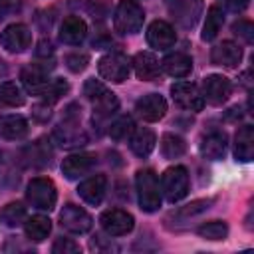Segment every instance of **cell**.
Instances as JSON below:
<instances>
[{"mask_svg":"<svg viewBox=\"0 0 254 254\" xmlns=\"http://www.w3.org/2000/svg\"><path fill=\"white\" fill-rule=\"evenodd\" d=\"M137 194H139V206L143 212H155L161 206V189L157 175L151 169H141L135 175Z\"/></svg>","mask_w":254,"mask_h":254,"instance_id":"obj_1","label":"cell"},{"mask_svg":"<svg viewBox=\"0 0 254 254\" xmlns=\"http://www.w3.org/2000/svg\"><path fill=\"white\" fill-rule=\"evenodd\" d=\"M143 22H145V12L135 0H121L117 4L113 14V26L119 34L123 36L137 34L143 28Z\"/></svg>","mask_w":254,"mask_h":254,"instance_id":"obj_2","label":"cell"},{"mask_svg":"<svg viewBox=\"0 0 254 254\" xmlns=\"http://www.w3.org/2000/svg\"><path fill=\"white\" fill-rule=\"evenodd\" d=\"M54 141L64 149L83 147L87 143V135L79 125V113H65V121L54 129Z\"/></svg>","mask_w":254,"mask_h":254,"instance_id":"obj_3","label":"cell"},{"mask_svg":"<svg viewBox=\"0 0 254 254\" xmlns=\"http://www.w3.org/2000/svg\"><path fill=\"white\" fill-rule=\"evenodd\" d=\"M26 198L38 210H52L56 206V200H58L56 185L46 177H36L28 183Z\"/></svg>","mask_w":254,"mask_h":254,"instance_id":"obj_4","label":"cell"},{"mask_svg":"<svg viewBox=\"0 0 254 254\" xmlns=\"http://www.w3.org/2000/svg\"><path fill=\"white\" fill-rule=\"evenodd\" d=\"M161 190L169 202H177L189 194V171L181 165L169 167L161 177Z\"/></svg>","mask_w":254,"mask_h":254,"instance_id":"obj_5","label":"cell"},{"mask_svg":"<svg viewBox=\"0 0 254 254\" xmlns=\"http://www.w3.org/2000/svg\"><path fill=\"white\" fill-rule=\"evenodd\" d=\"M97 71L111 83H123L131 73V60L119 52L107 54L97 62Z\"/></svg>","mask_w":254,"mask_h":254,"instance_id":"obj_6","label":"cell"},{"mask_svg":"<svg viewBox=\"0 0 254 254\" xmlns=\"http://www.w3.org/2000/svg\"><path fill=\"white\" fill-rule=\"evenodd\" d=\"M167 10L181 28H192L200 18L202 0H167Z\"/></svg>","mask_w":254,"mask_h":254,"instance_id":"obj_7","label":"cell"},{"mask_svg":"<svg viewBox=\"0 0 254 254\" xmlns=\"http://www.w3.org/2000/svg\"><path fill=\"white\" fill-rule=\"evenodd\" d=\"M30 44H32V32L26 24H10L0 34V46L12 54L26 52Z\"/></svg>","mask_w":254,"mask_h":254,"instance_id":"obj_8","label":"cell"},{"mask_svg":"<svg viewBox=\"0 0 254 254\" xmlns=\"http://www.w3.org/2000/svg\"><path fill=\"white\" fill-rule=\"evenodd\" d=\"M60 224H62V228H65L71 234H85L91 228L93 220L81 206L67 202L60 212Z\"/></svg>","mask_w":254,"mask_h":254,"instance_id":"obj_9","label":"cell"},{"mask_svg":"<svg viewBox=\"0 0 254 254\" xmlns=\"http://www.w3.org/2000/svg\"><path fill=\"white\" fill-rule=\"evenodd\" d=\"M99 222H101L103 230L109 236H125L135 226L133 216L127 210H121V208H109V210H105L99 216Z\"/></svg>","mask_w":254,"mask_h":254,"instance_id":"obj_10","label":"cell"},{"mask_svg":"<svg viewBox=\"0 0 254 254\" xmlns=\"http://www.w3.org/2000/svg\"><path fill=\"white\" fill-rule=\"evenodd\" d=\"M171 95L175 99V103L183 109H189V111H200L204 107V99H202V93L198 91V87L194 83H189V81H179V83H173L171 87Z\"/></svg>","mask_w":254,"mask_h":254,"instance_id":"obj_11","label":"cell"},{"mask_svg":"<svg viewBox=\"0 0 254 254\" xmlns=\"http://www.w3.org/2000/svg\"><path fill=\"white\" fill-rule=\"evenodd\" d=\"M232 93V85L228 77L212 73L206 75L202 81V99H206L210 105H222Z\"/></svg>","mask_w":254,"mask_h":254,"instance_id":"obj_12","label":"cell"},{"mask_svg":"<svg viewBox=\"0 0 254 254\" xmlns=\"http://www.w3.org/2000/svg\"><path fill=\"white\" fill-rule=\"evenodd\" d=\"M95 165H97V157L93 153H75V155H69L64 159L62 173L65 179L75 181V179L91 173Z\"/></svg>","mask_w":254,"mask_h":254,"instance_id":"obj_13","label":"cell"},{"mask_svg":"<svg viewBox=\"0 0 254 254\" xmlns=\"http://www.w3.org/2000/svg\"><path fill=\"white\" fill-rule=\"evenodd\" d=\"M135 111H137V115L143 121L155 123V121H159V119L165 117V113H167V101L159 93H147L141 99H137Z\"/></svg>","mask_w":254,"mask_h":254,"instance_id":"obj_14","label":"cell"},{"mask_svg":"<svg viewBox=\"0 0 254 254\" xmlns=\"http://www.w3.org/2000/svg\"><path fill=\"white\" fill-rule=\"evenodd\" d=\"M147 42L155 50H169L177 42L175 28L165 20H155L147 30Z\"/></svg>","mask_w":254,"mask_h":254,"instance_id":"obj_15","label":"cell"},{"mask_svg":"<svg viewBox=\"0 0 254 254\" xmlns=\"http://www.w3.org/2000/svg\"><path fill=\"white\" fill-rule=\"evenodd\" d=\"M242 60V48L234 42H222V44H216L210 52V62L214 65H220V67H236Z\"/></svg>","mask_w":254,"mask_h":254,"instance_id":"obj_16","label":"cell"},{"mask_svg":"<svg viewBox=\"0 0 254 254\" xmlns=\"http://www.w3.org/2000/svg\"><path fill=\"white\" fill-rule=\"evenodd\" d=\"M48 69H50V67L40 65V64H34V65H30V67H24V69H22V75H20V77H22V83H24V87H26L28 93L42 97L46 85L50 83Z\"/></svg>","mask_w":254,"mask_h":254,"instance_id":"obj_17","label":"cell"},{"mask_svg":"<svg viewBox=\"0 0 254 254\" xmlns=\"http://www.w3.org/2000/svg\"><path fill=\"white\" fill-rule=\"evenodd\" d=\"M105 190H107V179L103 175H93V177L85 179L83 183H79V187H77V194L81 196V200L91 206L101 204Z\"/></svg>","mask_w":254,"mask_h":254,"instance_id":"obj_18","label":"cell"},{"mask_svg":"<svg viewBox=\"0 0 254 254\" xmlns=\"http://www.w3.org/2000/svg\"><path fill=\"white\" fill-rule=\"evenodd\" d=\"M87 36V24L79 16H67L64 18L60 26V40L67 46H79Z\"/></svg>","mask_w":254,"mask_h":254,"instance_id":"obj_19","label":"cell"},{"mask_svg":"<svg viewBox=\"0 0 254 254\" xmlns=\"http://www.w3.org/2000/svg\"><path fill=\"white\" fill-rule=\"evenodd\" d=\"M135 73L141 81H155L161 77V64L151 52H139L133 58Z\"/></svg>","mask_w":254,"mask_h":254,"instance_id":"obj_20","label":"cell"},{"mask_svg":"<svg viewBox=\"0 0 254 254\" xmlns=\"http://www.w3.org/2000/svg\"><path fill=\"white\" fill-rule=\"evenodd\" d=\"M234 157L236 161L248 163L254 159V127L242 125L234 135Z\"/></svg>","mask_w":254,"mask_h":254,"instance_id":"obj_21","label":"cell"},{"mask_svg":"<svg viewBox=\"0 0 254 254\" xmlns=\"http://www.w3.org/2000/svg\"><path fill=\"white\" fill-rule=\"evenodd\" d=\"M226 135L222 131H210L200 141V155L208 161H218L226 155Z\"/></svg>","mask_w":254,"mask_h":254,"instance_id":"obj_22","label":"cell"},{"mask_svg":"<svg viewBox=\"0 0 254 254\" xmlns=\"http://www.w3.org/2000/svg\"><path fill=\"white\" fill-rule=\"evenodd\" d=\"M28 121L22 115H2L0 117V137L8 141H20L28 135Z\"/></svg>","mask_w":254,"mask_h":254,"instance_id":"obj_23","label":"cell"},{"mask_svg":"<svg viewBox=\"0 0 254 254\" xmlns=\"http://www.w3.org/2000/svg\"><path fill=\"white\" fill-rule=\"evenodd\" d=\"M155 143H157V137L151 129L147 127H139V129H133L131 137H129V149L137 155V157H149L151 151L155 149Z\"/></svg>","mask_w":254,"mask_h":254,"instance_id":"obj_24","label":"cell"},{"mask_svg":"<svg viewBox=\"0 0 254 254\" xmlns=\"http://www.w3.org/2000/svg\"><path fill=\"white\" fill-rule=\"evenodd\" d=\"M161 67L171 75V77H187L192 69V60L190 56L183 54V52H175L163 58Z\"/></svg>","mask_w":254,"mask_h":254,"instance_id":"obj_25","label":"cell"},{"mask_svg":"<svg viewBox=\"0 0 254 254\" xmlns=\"http://www.w3.org/2000/svg\"><path fill=\"white\" fill-rule=\"evenodd\" d=\"M210 204H212V200H210V198H200V200H192L190 204H185L183 208H179V210L171 212V214H169L167 218H175V228H177V226H183V224L190 222L192 218L200 216L202 212H206V210L210 208Z\"/></svg>","mask_w":254,"mask_h":254,"instance_id":"obj_26","label":"cell"},{"mask_svg":"<svg viewBox=\"0 0 254 254\" xmlns=\"http://www.w3.org/2000/svg\"><path fill=\"white\" fill-rule=\"evenodd\" d=\"M24 230H26V236L30 242H42L48 238V234L52 230V220L48 216L36 214L32 218L24 220Z\"/></svg>","mask_w":254,"mask_h":254,"instance_id":"obj_27","label":"cell"},{"mask_svg":"<svg viewBox=\"0 0 254 254\" xmlns=\"http://www.w3.org/2000/svg\"><path fill=\"white\" fill-rule=\"evenodd\" d=\"M22 155H24V159H26L28 165H32V167H46L50 163L52 149H50V145L44 139H38L36 143L28 145L22 151Z\"/></svg>","mask_w":254,"mask_h":254,"instance_id":"obj_28","label":"cell"},{"mask_svg":"<svg viewBox=\"0 0 254 254\" xmlns=\"http://www.w3.org/2000/svg\"><path fill=\"white\" fill-rule=\"evenodd\" d=\"M224 24V16H222V10L218 6H210L208 12H206V20H204V26H202V34L200 38L204 42H210L218 36L220 28Z\"/></svg>","mask_w":254,"mask_h":254,"instance_id":"obj_29","label":"cell"},{"mask_svg":"<svg viewBox=\"0 0 254 254\" xmlns=\"http://www.w3.org/2000/svg\"><path fill=\"white\" fill-rule=\"evenodd\" d=\"M187 151V143L183 137L175 135V133H165L161 137V153L165 159H177L181 155H185Z\"/></svg>","mask_w":254,"mask_h":254,"instance_id":"obj_30","label":"cell"},{"mask_svg":"<svg viewBox=\"0 0 254 254\" xmlns=\"http://www.w3.org/2000/svg\"><path fill=\"white\" fill-rule=\"evenodd\" d=\"M117 107H119V99L115 97V93L107 91L93 101V115L97 119H105V117H111L117 111Z\"/></svg>","mask_w":254,"mask_h":254,"instance_id":"obj_31","label":"cell"},{"mask_svg":"<svg viewBox=\"0 0 254 254\" xmlns=\"http://www.w3.org/2000/svg\"><path fill=\"white\" fill-rule=\"evenodd\" d=\"M0 101L10 107H20V105H24L26 97L14 81H2L0 83Z\"/></svg>","mask_w":254,"mask_h":254,"instance_id":"obj_32","label":"cell"},{"mask_svg":"<svg viewBox=\"0 0 254 254\" xmlns=\"http://www.w3.org/2000/svg\"><path fill=\"white\" fill-rule=\"evenodd\" d=\"M204 240H224L228 236V226L224 220H210L198 226L196 230Z\"/></svg>","mask_w":254,"mask_h":254,"instance_id":"obj_33","label":"cell"},{"mask_svg":"<svg viewBox=\"0 0 254 254\" xmlns=\"http://www.w3.org/2000/svg\"><path fill=\"white\" fill-rule=\"evenodd\" d=\"M67 91H69V83H67L65 79H62V77H54V79H50V83L46 85V89H44V93H42V99H44L46 103H56V101L62 99Z\"/></svg>","mask_w":254,"mask_h":254,"instance_id":"obj_34","label":"cell"},{"mask_svg":"<svg viewBox=\"0 0 254 254\" xmlns=\"http://www.w3.org/2000/svg\"><path fill=\"white\" fill-rule=\"evenodd\" d=\"M28 218L26 214V206H22L20 202H10L2 208V220L6 222V226H18Z\"/></svg>","mask_w":254,"mask_h":254,"instance_id":"obj_35","label":"cell"},{"mask_svg":"<svg viewBox=\"0 0 254 254\" xmlns=\"http://www.w3.org/2000/svg\"><path fill=\"white\" fill-rule=\"evenodd\" d=\"M133 119L129 117V115H123V117H119L117 121H113L111 123V127H109V137L113 139V141H123V139H127L131 133H133Z\"/></svg>","mask_w":254,"mask_h":254,"instance_id":"obj_36","label":"cell"},{"mask_svg":"<svg viewBox=\"0 0 254 254\" xmlns=\"http://www.w3.org/2000/svg\"><path fill=\"white\" fill-rule=\"evenodd\" d=\"M64 62H65V65H67V69H69V71L79 73V71H83V69L87 67V64H89V56H87V54L73 52V54H67Z\"/></svg>","mask_w":254,"mask_h":254,"instance_id":"obj_37","label":"cell"},{"mask_svg":"<svg viewBox=\"0 0 254 254\" xmlns=\"http://www.w3.org/2000/svg\"><path fill=\"white\" fill-rule=\"evenodd\" d=\"M107 91H109V89H107L101 81H97V79H93V77H91V79H87V81H85V85H83V95H85L91 103H93L95 99H99L103 93H107Z\"/></svg>","mask_w":254,"mask_h":254,"instance_id":"obj_38","label":"cell"},{"mask_svg":"<svg viewBox=\"0 0 254 254\" xmlns=\"http://www.w3.org/2000/svg\"><path fill=\"white\" fill-rule=\"evenodd\" d=\"M232 32H234L238 38H242L246 44H252V42H254V26H252L250 20H238V22L232 26Z\"/></svg>","mask_w":254,"mask_h":254,"instance_id":"obj_39","label":"cell"},{"mask_svg":"<svg viewBox=\"0 0 254 254\" xmlns=\"http://www.w3.org/2000/svg\"><path fill=\"white\" fill-rule=\"evenodd\" d=\"M79 250H81L79 244L73 242V240H69V238H58L54 242V246H52V252L54 254H77Z\"/></svg>","mask_w":254,"mask_h":254,"instance_id":"obj_40","label":"cell"},{"mask_svg":"<svg viewBox=\"0 0 254 254\" xmlns=\"http://www.w3.org/2000/svg\"><path fill=\"white\" fill-rule=\"evenodd\" d=\"M22 0H0V18H8L16 12H20Z\"/></svg>","mask_w":254,"mask_h":254,"instance_id":"obj_41","label":"cell"},{"mask_svg":"<svg viewBox=\"0 0 254 254\" xmlns=\"http://www.w3.org/2000/svg\"><path fill=\"white\" fill-rule=\"evenodd\" d=\"M228 12H242L246 6H248V2L250 0H218Z\"/></svg>","mask_w":254,"mask_h":254,"instance_id":"obj_42","label":"cell"},{"mask_svg":"<svg viewBox=\"0 0 254 254\" xmlns=\"http://www.w3.org/2000/svg\"><path fill=\"white\" fill-rule=\"evenodd\" d=\"M52 52H54V46H52V42L44 38V40L38 44L36 56H38V58H48V56H52Z\"/></svg>","mask_w":254,"mask_h":254,"instance_id":"obj_43","label":"cell"},{"mask_svg":"<svg viewBox=\"0 0 254 254\" xmlns=\"http://www.w3.org/2000/svg\"><path fill=\"white\" fill-rule=\"evenodd\" d=\"M34 115L40 119V121H46L48 117H50V107H48V103H46V107H34Z\"/></svg>","mask_w":254,"mask_h":254,"instance_id":"obj_44","label":"cell"},{"mask_svg":"<svg viewBox=\"0 0 254 254\" xmlns=\"http://www.w3.org/2000/svg\"><path fill=\"white\" fill-rule=\"evenodd\" d=\"M6 73H8V67H6V62L0 58V79L2 77H6Z\"/></svg>","mask_w":254,"mask_h":254,"instance_id":"obj_45","label":"cell"}]
</instances>
